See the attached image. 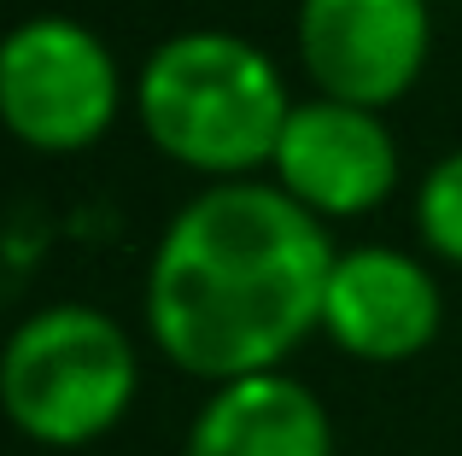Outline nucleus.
I'll return each mask as SVG.
<instances>
[{
  "mask_svg": "<svg viewBox=\"0 0 462 456\" xmlns=\"http://www.w3.org/2000/svg\"><path fill=\"white\" fill-rule=\"evenodd\" d=\"M334 275L322 217L263 182H217L170 217L147 269L152 345L211 387L282 369L322 328Z\"/></svg>",
  "mask_w": 462,
  "mask_h": 456,
  "instance_id": "nucleus-1",
  "label": "nucleus"
},
{
  "mask_svg": "<svg viewBox=\"0 0 462 456\" xmlns=\"http://www.w3.org/2000/svg\"><path fill=\"white\" fill-rule=\"evenodd\" d=\"M135 112L164 159L246 182V170L275 159L293 100L263 47L228 30H181L152 47L135 82Z\"/></svg>",
  "mask_w": 462,
  "mask_h": 456,
  "instance_id": "nucleus-2",
  "label": "nucleus"
},
{
  "mask_svg": "<svg viewBox=\"0 0 462 456\" xmlns=\"http://www.w3.org/2000/svg\"><path fill=\"white\" fill-rule=\"evenodd\" d=\"M135 340L94 305H47L0 345V410L53 451L94 445L135 404Z\"/></svg>",
  "mask_w": 462,
  "mask_h": 456,
  "instance_id": "nucleus-3",
  "label": "nucleus"
},
{
  "mask_svg": "<svg viewBox=\"0 0 462 456\" xmlns=\"http://www.w3.org/2000/svg\"><path fill=\"white\" fill-rule=\"evenodd\" d=\"M117 117V59L77 18H23L0 35V123L35 152H82Z\"/></svg>",
  "mask_w": 462,
  "mask_h": 456,
  "instance_id": "nucleus-4",
  "label": "nucleus"
},
{
  "mask_svg": "<svg viewBox=\"0 0 462 456\" xmlns=\"http://www.w3.org/2000/svg\"><path fill=\"white\" fill-rule=\"evenodd\" d=\"M428 0H299V59L328 100L393 105L428 65Z\"/></svg>",
  "mask_w": 462,
  "mask_h": 456,
  "instance_id": "nucleus-5",
  "label": "nucleus"
},
{
  "mask_svg": "<svg viewBox=\"0 0 462 456\" xmlns=\"http://www.w3.org/2000/svg\"><path fill=\"white\" fill-rule=\"evenodd\" d=\"M275 182L310 217H363L398 182V147L381 112L346 100H305L275 141Z\"/></svg>",
  "mask_w": 462,
  "mask_h": 456,
  "instance_id": "nucleus-6",
  "label": "nucleus"
},
{
  "mask_svg": "<svg viewBox=\"0 0 462 456\" xmlns=\"http://www.w3.org/2000/svg\"><path fill=\"white\" fill-rule=\"evenodd\" d=\"M322 328L363 363H404L439 333V281L428 263L393 246H351L334 258Z\"/></svg>",
  "mask_w": 462,
  "mask_h": 456,
  "instance_id": "nucleus-7",
  "label": "nucleus"
},
{
  "mask_svg": "<svg viewBox=\"0 0 462 456\" xmlns=\"http://www.w3.org/2000/svg\"><path fill=\"white\" fill-rule=\"evenodd\" d=\"M181 456H334V427L310 387L270 369L217 387Z\"/></svg>",
  "mask_w": 462,
  "mask_h": 456,
  "instance_id": "nucleus-8",
  "label": "nucleus"
},
{
  "mask_svg": "<svg viewBox=\"0 0 462 456\" xmlns=\"http://www.w3.org/2000/svg\"><path fill=\"white\" fill-rule=\"evenodd\" d=\"M416 228L445 263H462V147L428 170L416 194Z\"/></svg>",
  "mask_w": 462,
  "mask_h": 456,
  "instance_id": "nucleus-9",
  "label": "nucleus"
}]
</instances>
